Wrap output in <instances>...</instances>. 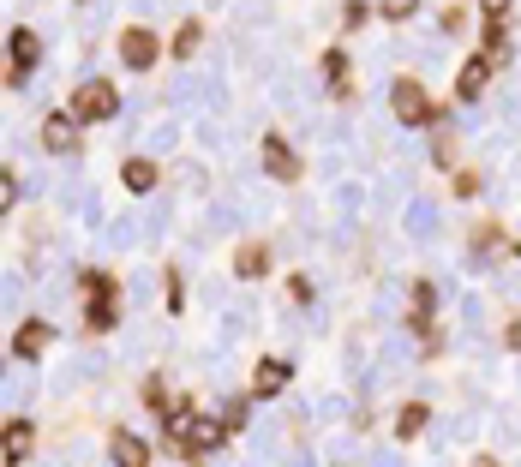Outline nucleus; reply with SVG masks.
Here are the masks:
<instances>
[{"mask_svg":"<svg viewBox=\"0 0 521 467\" xmlns=\"http://www.w3.org/2000/svg\"><path fill=\"white\" fill-rule=\"evenodd\" d=\"M264 270H270V246H258V240H252V246H240L234 276H246V282H252V276H264Z\"/></svg>","mask_w":521,"mask_h":467,"instance_id":"16","label":"nucleus"},{"mask_svg":"<svg viewBox=\"0 0 521 467\" xmlns=\"http://www.w3.org/2000/svg\"><path fill=\"white\" fill-rule=\"evenodd\" d=\"M486 60H492V66H510V36H504V24H486Z\"/></svg>","mask_w":521,"mask_h":467,"instance_id":"19","label":"nucleus"},{"mask_svg":"<svg viewBox=\"0 0 521 467\" xmlns=\"http://www.w3.org/2000/svg\"><path fill=\"white\" fill-rule=\"evenodd\" d=\"M114 108H120V96H114V84H102V78H90V84L72 90V114H78V120H108Z\"/></svg>","mask_w":521,"mask_h":467,"instance_id":"3","label":"nucleus"},{"mask_svg":"<svg viewBox=\"0 0 521 467\" xmlns=\"http://www.w3.org/2000/svg\"><path fill=\"white\" fill-rule=\"evenodd\" d=\"M42 348H48V324H42V318H30V324L18 330L12 354H18V360H42Z\"/></svg>","mask_w":521,"mask_h":467,"instance_id":"13","label":"nucleus"},{"mask_svg":"<svg viewBox=\"0 0 521 467\" xmlns=\"http://www.w3.org/2000/svg\"><path fill=\"white\" fill-rule=\"evenodd\" d=\"M486 78H492V60L480 54V60H468V66H462V78H456V96H462V102H474V96L486 90Z\"/></svg>","mask_w":521,"mask_h":467,"instance_id":"12","label":"nucleus"},{"mask_svg":"<svg viewBox=\"0 0 521 467\" xmlns=\"http://www.w3.org/2000/svg\"><path fill=\"white\" fill-rule=\"evenodd\" d=\"M108 456H114V467H150V444H144L138 432H114Z\"/></svg>","mask_w":521,"mask_h":467,"instance_id":"10","label":"nucleus"},{"mask_svg":"<svg viewBox=\"0 0 521 467\" xmlns=\"http://www.w3.org/2000/svg\"><path fill=\"white\" fill-rule=\"evenodd\" d=\"M288 378H294L288 360H258V372H252V396H282Z\"/></svg>","mask_w":521,"mask_h":467,"instance_id":"9","label":"nucleus"},{"mask_svg":"<svg viewBox=\"0 0 521 467\" xmlns=\"http://www.w3.org/2000/svg\"><path fill=\"white\" fill-rule=\"evenodd\" d=\"M156 54H162V48H156V36H150V30H144V24H132V30H126V36H120V60H126V66H132V72H144V66H150V60H156Z\"/></svg>","mask_w":521,"mask_h":467,"instance_id":"7","label":"nucleus"},{"mask_svg":"<svg viewBox=\"0 0 521 467\" xmlns=\"http://www.w3.org/2000/svg\"><path fill=\"white\" fill-rule=\"evenodd\" d=\"M36 60H42V36L18 24V30H12V72H6V84L18 90V84L30 78V66H36Z\"/></svg>","mask_w":521,"mask_h":467,"instance_id":"5","label":"nucleus"},{"mask_svg":"<svg viewBox=\"0 0 521 467\" xmlns=\"http://www.w3.org/2000/svg\"><path fill=\"white\" fill-rule=\"evenodd\" d=\"M264 174H270V180H282V186H294V180H300V156H294V144H288L282 132H270V138H264Z\"/></svg>","mask_w":521,"mask_h":467,"instance_id":"4","label":"nucleus"},{"mask_svg":"<svg viewBox=\"0 0 521 467\" xmlns=\"http://www.w3.org/2000/svg\"><path fill=\"white\" fill-rule=\"evenodd\" d=\"M474 467H498V462H492V456H480V462H474Z\"/></svg>","mask_w":521,"mask_h":467,"instance_id":"27","label":"nucleus"},{"mask_svg":"<svg viewBox=\"0 0 521 467\" xmlns=\"http://www.w3.org/2000/svg\"><path fill=\"white\" fill-rule=\"evenodd\" d=\"M390 108H396L402 126H426V120H432V96H426L420 78H396V84H390Z\"/></svg>","mask_w":521,"mask_h":467,"instance_id":"2","label":"nucleus"},{"mask_svg":"<svg viewBox=\"0 0 521 467\" xmlns=\"http://www.w3.org/2000/svg\"><path fill=\"white\" fill-rule=\"evenodd\" d=\"M168 438H174V450H180V456H210V450H222V444H228V420H222V414H192V420H186V426H174Z\"/></svg>","mask_w":521,"mask_h":467,"instance_id":"1","label":"nucleus"},{"mask_svg":"<svg viewBox=\"0 0 521 467\" xmlns=\"http://www.w3.org/2000/svg\"><path fill=\"white\" fill-rule=\"evenodd\" d=\"M432 306H438V288H432V282H414V312H420V318H414V330L432 318Z\"/></svg>","mask_w":521,"mask_h":467,"instance_id":"20","label":"nucleus"},{"mask_svg":"<svg viewBox=\"0 0 521 467\" xmlns=\"http://www.w3.org/2000/svg\"><path fill=\"white\" fill-rule=\"evenodd\" d=\"M426 426H432V408H426V402H408V408L396 414V438H408V444H414Z\"/></svg>","mask_w":521,"mask_h":467,"instance_id":"14","label":"nucleus"},{"mask_svg":"<svg viewBox=\"0 0 521 467\" xmlns=\"http://www.w3.org/2000/svg\"><path fill=\"white\" fill-rule=\"evenodd\" d=\"M198 36H204V30H198V18H186V24L174 30V42H168V54H180V60H186V54H198Z\"/></svg>","mask_w":521,"mask_h":467,"instance_id":"18","label":"nucleus"},{"mask_svg":"<svg viewBox=\"0 0 521 467\" xmlns=\"http://www.w3.org/2000/svg\"><path fill=\"white\" fill-rule=\"evenodd\" d=\"M504 342H510V348L521 354V324H510V336H504Z\"/></svg>","mask_w":521,"mask_h":467,"instance_id":"26","label":"nucleus"},{"mask_svg":"<svg viewBox=\"0 0 521 467\" xmlns=\"http://www.w3.org/2000/svg\"><path fill=\"white\" fill-rule=\"evenodd\" d=\"M120 186H126L132 198H144V192H156V162H150V156H132V162L120 168Z\"/></svg>","mask_w":521,"mask_h":467,"instance_id":"11","label":"nucleus"},{"mask_svg":"<svg viewBox=\"0 0 521 467\" xmlns=\"http://www.w3.org/2000/svg\"><path fill=\"white\" fill-rule=\"evenodd\" d=\"M480 12H486L492 24H504V12H510V0H480Z\"/></svg>","mask_w":521,"mask_h":467,"instance_id":"25","label":"nucleus"},{"mask_svg":"<svg viewBox=\"0 0 521 467\" xmlns=\"http://www.w3.org/2000/svg\"><path fill=\"white\" fill-rule=\"evenodd\" d=\"M84 306H114V276L90 270V276H84Z\"/></svg>","mask_w":521,"mask_h":467,"instance_id":"17","label":"nucleus"},{"mask_svg":"<svg viewBox=\"0 0 521 467\" xmlns=\"http://www.w3.org/2000/svg\"><path fill=\"white\" fill-rule=\"evenodd\" d=\"M378 12L402 24V18H414V12H420V0H378Z\"/></svg>","mask_w":521,"mask_h":467,"instance_id":"21","label":"nucleus"},{"mask_svg":"<svg viewBox=\"0 0 521 467\" xmlns=\"http://www.w3.org/2000/svg\"><path fill=\"white\" fill-rule=\"evenodd\" d=\"M432 162H456V138H450V132H444V138L432 144Z\"/></svg>","mask_w":521,"mask_h":467,"instance_id":"23","label":"nucleus"},{"mask_svg":"<svg viewBox=\"0 0 521 467\" xmlns=\"http://www.w3.org/2000/svg\"><path fill=\"white\" fill-rule=\"evenodd\" d=\"M42 150L72 156V150H78V114H48V120H42Z\"/></svg>","mask_w":521,"mask_h":467,"instance_id":"6","label":"nucleus"},{"mask_svg":"<svg viewBox=\"0 0 521 467\" xmlns=\"http://www.w3.org/2000/svg\"><path fill=\"white\" fill-rule=\"evenodd\" d=\"M90 312V330H114V306H84Z\"/></svg>","mask_w":521,"mask_h":467,"instance_id":"22","label":"nucleus"},{"mask_svg":"<svg viewBox=\"0 0 521 467\" xmlns=\"http://www.w3.org/2000/svg\"><path fill=\"white\" fill-rule=\"evenodd\" d=\"M480 192V174H456V198H474Z\"/></svg>","mask_w":521,"mask_h":467,"instance_id":"24","label":"nucleus"},{"mask_svg":"<svg viewBox=\"0 0 521 467\" xmlns=\"http://www.w3.org/2000/svg\"><path fill=\"white\" fill-rule=\"evenodd\" d=\"M324 78H330V96H354V84H348V54H342V48L324 54Z\"/></svg>","mask_w":521,"mask_h":467,"instance_id":"15","label":"nucleus"},{"mask_svg":"<svg viewBox=\"0 0 521 467\" xmlns=\"http://www.w3.org/2000/svg\"><path fill=\"white\" fill-rule=\"evenodd\" d=\"M30 450H36L30 420H12V426H6V438H0V456H6V467H24V462H30Z\"/></svg>","mask_w":521,"mask_h":467,"instance_id":"8","label":"nucleus"}]
</instances>
